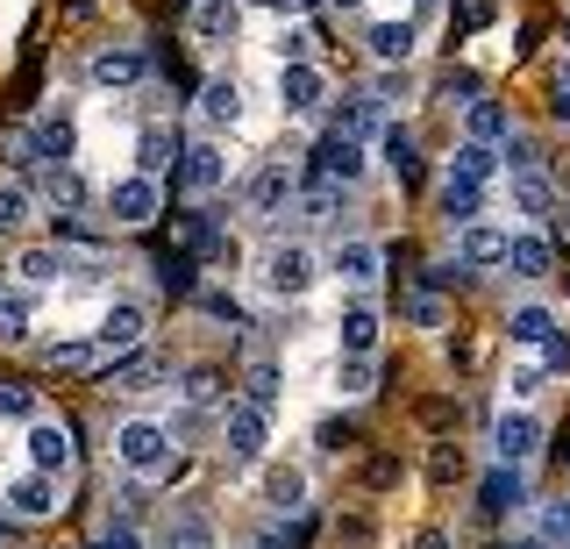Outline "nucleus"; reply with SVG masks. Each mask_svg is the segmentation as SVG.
<instances>
[{
	"label": "nucleus",
	"instance_id": "obj_1",
	"mask_svg": "<svg viewBox=\"0 0 570 549\" xmlns=\"http://www.w3.org/2000/svg\"><path fill=\"white\" fill-rule=\"evenodd\" d=\"M222 450H228V464H264V450H272V414H257L249 400H228L222 406Z\"/></svg>",
	"mask_w": 570,
	"mask_h": 549
},
{
	"label": "nucleus",
	"instance_id": "obj_2",
	"mask_svg": "<svg viewBox=\"0 0 570 549\" xmlns=\"http://www.w3.org/2000/svg\"><path fill=\"white\" fill-rule=\"evenodd\" d=\"M115 457L129 471H142V478L165 471L171 464V429H165V421H121V429H115Z\"/></svg>",
	"mask_w": 570,
	"mask_h": 549
},
{
	"label": "nucleus",
	"instance_id": "obj_3",
	"mask_svg": "<svg viewBox=\"0 0 570 549\" xmlns=\"http://www.w3.org/2000/svg\"><path fill=\"white\" fill-rule=\"evenodd\" d=\"M157 207H165V186L142 179V171H129V179L107 186V222H121V228H150Z\"/></svg>",
	"mask_w": 570,
	"mask_h": 549
},
{
	"label": "nucleus",
	"instance_id": "obj_4",
	"mask_svg": "<svg viewBox=\"0 0 570 549\" xmlns=\"http://www.w3.org/2000/svg\"><path fill=\"white\" fill-rule=\"evenodd\" d=\"M314 278L321 272H314V251H307V243H278V251L264 257V293H278V300H299Z\"/></svg>",
	"mask_w": 570,
	"mask_h": 549
},
{
	"label": "nucleus",
	"instance_id": "obj_5",
	"mask_svg": "<svg viewBox=\"0 0 570 549\" xmlns=\"http://www.w3.org/2000/svg\"><path fill=\"white\" fill-rule=\"evenodd\" d=\"M142 335H150V314H142V300H115V307L100 314L94 343L107 350V357H129V350H142Z\"/></svg>",
	"mask_w": 570,
	"mask_h": 549
},
{
	"label": "nucleus",
	"instance_id": "obj_6",
	"mask_svg": "<svg viewBox=\"0 0 570 549\" xmlns=\"http://www.w3.org/2000/svg\"><path fill=\"white\" fill-rule=\"evenodd\" d=\"M534 450H542V421H534L528 406H513V414L492 421V457L499 464H534Z\"/></svg>",
	"mask_w": 570,
	"mask_h": 549
},
{
	"label": "nucleus",
	"instance_id": "obj_7",
	"mask_svg": "<svg viewBox=\"0 0 570 549\" xmlns=\"http://www.w3.org/2000/svg\"><path fill=\"white\" fill-rule=\"evenodd\" d=\"M71 457H79V450H71V429H65V421H43V414H36V421H29V471L65 478Z\"/></svg>",
	"mask_w": 570,
	"mask_h": 549
},
{
	"label": "nucleus",
	"instance_id": "obj_8",
	"mask_svg": "<svg viewBox=\"0 0 570 549\" xmlns=\"http://www.w3.org/2000/svg\"><path fill=\"white\" fill-rule=\"evenodd\" d=\"M364 165H371L364 144H350V136H335V129L314 144V179H328V186H356V179H364Z\"/></svg>",
	"mask_w": 570,
	"mask_h": 549
},
{
	"label": "nucleus",
	"instance_id": "obj_9",
	"mask_svg": "<svg viewBox=\"0 0 570 549\" xmlns=\"http://www.w3.org/2000/svg\"><path fill=\"white\" fill-rule=\"evenodd\" d=\"M335 136H350V144H364V136H385V100L379 94H343L328 115Z\"/></svg>",
	"mask_w": 570,
	"mask_h": 549
},
{
	"label": "nucleus",
	"instance_id": "obj_10",
	"mask_svg": "<svg viewBox=\"0 0 570 549\" xmlns=\"http://www.w3.org/2000/svg\"><path fill=\"white\" fill-rule=\"evenodd\" d=\"M222 179H228L222 144H186V157H178V186H186L193 200H207V193H222Z\"/></svg>",
	"mask_w": 570,
	"mask_h": 549
},
{
	"label": "nucleus",
	"instance_id": "obj_11",
	"mask_svg": "<svg viewBox=\"0 0 570 549\" xmlns=\"http://www.w3.org/2000/svg\"><path fill=\"white\" fill-rule=\"evenodd\" d=\"M94 86H107V94H121V86H142V72H150V58H142L136 43H107V50H94Z\"/></svg>",
	"mask_w": 570,
	"mask_h": 549
},
{
	"label": "nucleus",
	"instance_id": "obj_12",
	"mask_svg": "<svg viewBox=\"0 0 570 549\" xmlns=\"http://www.w3.org/2000/svg\"><path fill=\"white\" fill-rule=\"evenodd\" d=\"M278 100H285V115H321V100H328L321 65H278Z\"/></svg>",
	"mask_w": 570,
	"mask_h": 549
},
{
	"label": "nucleus",
	"instance_id": "obj_13",
	"mask_svg": "<svg viewBox=\"0 0 570 549\" xmlns=\"http://www.w3.org/2000/svg\"><path fill=\"white\" fill-rule=\"evenodd\" d=\"M528 500V478H521V464H492L485 471V486H478V513L485 521H507L513 507Z\"/></svg>",
	"mask_w": 570,
	"mask_h": 549
},
{
	"label": "nucleus",
	"instance_id": "obj_14",
	"mask_svg": "<svg viewBox=\"0 0 570 549\" xmlns=\"http://www.w3.org/2000/svg\"><path fill=\"white\" fill-rule=\"evenodd\" d=\"M178 157H186V144H178L165 121H142V136H136V171H142V179H165V171H178Z\"/></svg>",
	"mask_w": 570,
	"mask_h": 549
},
{
	"label": "nucleus",
	"instance_id": "obj_15",
	"mask_svg": "<svg viewBox=\"0 0 570 549\" xmlns=\"http://www.w3.org/2000/svg\"><path fill=\"white\" fill-rule=\"evenodd\" d=\"M299 200V179L285 165H264L257 179H249V215L257 222H278V207H293Z\"/></svg>",
	"mask_w": 570,
	"mask_h": 549
},
{
	"label": "nucleus",
	"instance_id": "obj_16",
	"mask_svg": "<svg viewBox=\"0 0 570 549\" xmlns=\"http://www.w3.org/2000/svg\"><path fill=\"white\" fill-rule=\"evenodd\" d=\"M107 379H115V393H150L157 379H171V357L165 350H129V357H115Z\"/></svg>",
	"mask_w": 570,
	"mask_h": 549
},
{
	"label": "nucleus",
	"instance_id": "obj_17",
	"mask_svg": "<svg viewBox=\"0 0 570 549\" xmlns=\"http://www.w3.org/2000/svg\"><path fill=\"white\" fill-rule=\"evenodd\" d=\"M507 193H513V215L528 222H557V186L542 171H507Z\"/></svg>",
	"mask_w": 570,
	"mask_h": 549
},
{
	"label": "nucleus",
	"instance_id": "obj_18",
	"mask_svg": "<svg viewBox=\"0 0 570 549\" xmlns=\"http://www.w3.org/2000/svg\"><path fill=\"white\" fill-rule=\"evenodd\" d=\"M8 513H14V521H43V513H58V486H50L43 471L14 478V486H8Z\"/></svg>",
	"mask_w": 570,
	"mask_h": 549
},
{
	"label": "nucleus",
	"instance_id": "obj_19",
	"mask_svg": "<svg viewBox=\"0 0 570 549\" xmlns=\"http://www.w3.org/2000/svg\"><path fill=\"white\" fill-rule=\"evenodd\" d=\"M236 29H243V0H200L193 8V37L200 43H236Z\"/></svg>",
	"mask_w": 570,
	"mask_h": 549
},
{
	"label": "nucleus",
	"instance_id": "obj_20",
	"mask_svg": "<svg viewBox=\"0 0 570 549\" xmlns=\"http://www.w3.org/2000/svg\"><path fill=\"white\" fill-rule=\"evenodd\" d=\"M335 335H343V357H371V350H379V307H371V300H356V307H343V322H335Z\"/></svg>",
	"mask_w": 570,
	"mask_h": 549
},
{
	"label": "nucleus",
	"instance_id": "obj_21",
	"mask_svg": "<svg viewBox=\"0 0 570 549\" xmlns=\"http://www.w3.org/2000/svg\"><path fill=\"white\" fill-rule=\"evenodd\" d=\"M200 121L207 129H236L243 121V86L236 79H207L200 86Z\"/></svg>",
	"mask_w": 570,
	"mask_h": 549
},
{
	"label": "nucleus",
	"instance_id": "obj_22",
	"mask_svg": "<svg viewBox=\"0 0 570 549\" xmlns=\"http://www.w3.org/2000/svg\"><path fill=\"white\" fill-rule=\"evenodd\" d=\"M507 264H513V278H549V264H557V251H549V236H534V228H521V236H507Z\"/></svg>",
	"mask_w": 570,
	"mask_h": 549
},
{
	"label": "nucleus",
	"instance_id": "obj_23",
	"mask_svg": "<svg viewBox=\"0 0 570 549\" xmlns=\"http://www.w3.org/2000/svg\"><path fill=\"white\" fill-rule=\"evenodd\" d=\"M335 278H343V286H371V278L385 272V251L379 243H343V251H335V264H328Z\"/></svg>",
	"mask_w": 570,
	"mask_h": 549
},
{
	"label": "nucleus",
	"instance_id": "obj_24",
	"mask_svg": "<svg viewBox=\"0 0 570 549\" xmlns=\"http://www.w3.org/2000/svg\"><path fill=\"white\" fill-rule=\"evenodd\" d=\"M478 215H485V186H471V179H456V171H450V179H442V222L471 228Z\"/></svg>",
	"mask_w": 570,
	"mask_h": 549
},
{
	"label": "nucleus",
	"instance_id": "obj_25",
	"mask_svg": "<svg viewBox=\"0 0 570 549\" xmlns=\"http://www.w3.org/2000/svg\"><path fill=\"white\" fill-rule=\"evenodd\" d=\"M264 507H272V513H299V507H307V471L272 464V471H264Z\"/></svg>",
	"mask_w": 570,
	"mask_h": 549
},
{
	"label": "nucleus",
	"instance_id": "obj_26",
	"mask_svg": "<svg viewBox=\"0 0 570 549\" xmlns=\"http://www.w3.org/2000/svg\"><path fill=\"white\" fill-rule=\"evenodd\" d=\"M414 29H406V22H371L364 29V50H371V58H379V65H406V58H414Z\"/></svg>",
	"mask_w": 570,
	"mask_h": 549
},
{
	"label": "nucleus",
	"instance_id": "obj_27",
	"mask_svg": "<svg viewBox=\"0 0 570 549\" xmlns=\"http://www.w3.org/2000/svg\"><path fill=\"white\" fill-rule=\"evenodd\" d=\"M379 157L392 165V179H400V186H414V179H421V150H414V136H406L400 121H385V136H379Z\"/></svg>",
	"mask_w": 570,
	"mask_h": 549
},
{
	"label": "nucleus",
	"instance_id": "obj_28",
	"mask_svg": "<svg viewBox=\"0 0 570 549\" xmlns=\"http://www.w3.org/2000/svg\"><path fill=\"white\" fill-rule=\"evenodd\" d=\"M463 129H471V144H507V136H513V121H507V108H499V100H485V94H478L471 100V108H463Z\"/></svg>",
	"mask_w": 570,
	"mask_h": 549
},
{
	"label": "nucleus",
	"instance_id": "obj_29",
	"mask_svg": "<svg viewBox=\"0 0 570 549\" xmlns=\"http://www.w3.org/2000/svg\"><path fill=\"white\" fill-rule=\"evenodd\" d=\"M14 272H22V286H58V272H71L58 243H36V251L14 257Z\"/></svg>",
	"mask_w": 570,
	"mask_h": 549
},
{
	"label": "nucleus",
	"instance_id": "obj_30",
	"mask_svg": "<svg viewBox=\"0 0 570 549\" xmlns=\"http://www.w3.org/2000/svg\"><path fill=\"white\" fill-rule=\"evenodd\" d=\"M507 335H513V343H534V350H542V343H557V314L528 300V307H513V314H507Z\"/></svg>",
	"mask_w": 570,
	"mask_h": 549
},
{
	"label": "nucleus",
	"instance_id": "obj_31",
	"mask_svg": "<svg viewBox=\"0 0 570 549\" xmlns=\"http://www.w3.org/2000/svg\"><path fill=\"white\" fill-rule=\"evenodd\" d=\"M29 314H36V293L29 286H0V343H22Z\"/></svg>",
	"mask_w": 570,
	"mask_h": 549
},
{
	"label": "nucleus",
	"instance_id": "obj_32",
	"mask_svg": "<svg viewBox=\"0 0 570 549\" xmlns=\"http://www.w3.org/2000/svg\"><path fill=\"white\" fill-rule=\"evenodd\" d=\"M463 264H507V228L471 222L463 228Z\"/></svg>",
	"mask_w": 570,
	"mask_h": 549
},
{
	"label": "nucleus",
	"instance_id": "obj_33",
	"mask_svg": "<svg viewBox=\"0 0 570 549\" xmlns=\"http://www.w3.org/2000/svg\"><path fill=\"white\" fill-rule=\"evenodd\" d=\"M499 165H507V157H499L492 144H463V150L450 157V171H456V179H471V186H485V179H499Z\"/></svg>",
	"mask_w": 570,
	"mask_h": 549
},
{
	"label": "nucleus",
	"instance_id": "obj_34",
	"mask_svg": "<svg viewBox=\"0 0 570 549\" xmlns=\"http://www.w3.org/2000/svg\"><path fill=\"white\" fill-rule=\"evenodd\" d=\"M335 393H343V400H371V393H379V364H371V357H343V364H335Z\"/></svg>",
	"mask_w": 570,
	"mask_h": 549
},
{
	"label": "nucleus",
	"instance_id": "obj_35",
	"mask_svg": "<svg viewBox=\"0 0 570 549\" xmlns=\"http://www.w3.org/2000/svg\"><path fill=\"white\" fill-rule=\"evenodd\" d=\"M343 193H350V186L314 179L307 193H299V222H335V215H343Z\"/></svg>",
	"mask_w": 570,
	"mask_h": 549
},
{
	"label": "nucleus",
	"instance_id": "obj_36",
	"mask_svg": "<svg viewBox=\"0 0 570 549\" xmlns=\"http://www.w3.org/2000/svg\"><path fill=\"white\" fill-rule=\"evenodd\" d=\"M100 357H107V350L94 343V335H86V343H50V350H43V364H50V371H94Z\"/></svg>",
	"mask_w": 570,
	"mask_h": 549
},
{
	"label": "nucleus",
	"instance_id": "obj_37",
	"mask_svg": "<svg viewBox=\"0 0 570 549\" xmlns=\"http://www.w3.org/2000/svg\"><path fill=\"white\" fill-rule=\"evenodd\" d=\"M165 549H214V521L207 513H178L165 528Z\"/></svg>",
	"mask_w": 570,
	"mask_h": 549
},
{
	"label": "nucleus",
	"instance_id": "obj_38",
	"mask_svg": "<svg viewBox=\"0 0 570 549\" xmlns=\"http://www.w3.org/2000/svg\"><path fill=\"white\" fill-rule=\"evenodd\" d=\"M193 272H200V264H193L186 251L157 257V278H165V293H178V300H193V293H200V286H193Z\"/></svg>",
	"mask_w": 570,
	"mask_h": 549
},
{
	"label": "nucleus",
	"instance_id": "obj_39",
	"mask_svg": "<svg viewBox=\"0 0 570 549\" xmlns=\"http://www.w3.org/2000/svg\"><path fill=\"white\" fill-rule=\"evenodd\" d=\"M243 400L257 406V414H272V406H278V364H257V371H249V379H243Z\"/></svg>",
	"mask_w": 570,
	"mask_h": 549
},
{
	"label": "nucleus",
	"instance_id": "obj_40",
	"mask_svg": "<svg viewBox=\"0 0 570 549\" xmlns=\"http://www.w3.org/2000/svg\"><path fill=\"white\" fill-rule=\"evenodd\" d=\"M400 314H406V322H414V329H442V293H428V286H414V293L400 300Z\"/></svg>",
	"mask_w": 570,
	"mask_h": 549
},
{
	"label": "nucleus",
	"instance_id": "obj_41",
	"mask_svg": "<svg viewBox=\"0 0 570 549\" xmlns=\"http://www.w3.org/2000/svg\"><path fill=\"white\" fill-rule=\"evenodd\" d=\"M0 421H36V385L0 379Z\"/></svg>",
	"mask_w": 570,
	"mask_h": 549
},
{
	"label": "nucleus",
	"instance_id": "obj_42",
	"mask_svg": "<svg viewBox=\"0 0 570 549\" xmlns=\"http://www.w3.org/2000/svg\"><path fill=\"white\" fill-rule=\"evenodd\" d=\"M50 207H65V215H71V207H79L86 200V179H79V171H71V165H58V171H50Z\"/></svg>",
	"mask_w": 570,
	"mask_h": 549
},
{
	"label": "nucleus",
	"instance_id": "obj_43",
	"mask_svg": "<svg viewBox=\"0 0 570 549\" xmlns=\"http://www.w3.org/2000/svg\"><path fill=\"white\" fill-rule=\"evenodd\" d=\"M542 542L570 549V500H542Z\"/></svg>",
	"mask_w": 570,
	"mask_h": 549
},
{
	"label": "nucleus",
	"instance_id": "obj_44",
	"mask_svg": "<svg viewBox=\"0 0 570 549\" xmlns=\"http://www.w3.org/2000/svg\"><path fill=\"white\" fill-rule=\"evenodd\" d=\"M193 307H200V314H214V322H228V329H243V307H236V293H193Z\"/></svg>",
	"mask_w": 570,
	"mask_h": 549
},
{
	"label": "nucleus",
	"instance_id": "obj_45",
	"mask_svg": "<svg viewBox=\"0 0 570 549\" xmlns=\"http://www.w3.org/2000/svg\"><path fill=\"white\" fill-rule=\"evenodd\" d=\"M14 222H29V186L22 179L0 186V228H14Z\"/></svg>",
	"mask_w": 570,
	"mask_h": 549
},
{
	"label": "nucleus",
	"instance_id": "obj_46",
	"mask_svg": "<svg viewBox=\"0 0 570 549\" xmlns=\"http://www.w3.org/2000/svg\"><path fill=\"white\" fill-rule=\"evenodd\" d=\"M314 442H321V450H350V442H356V421H350V414H328V421L314 429Z\"/></svg>",
	"mask_w": 570,
	"mask_h": 549
},
{
	"label": "nucleus",
	"instance_id": "obj_47",
	"mask_svg": "<svg viewBox=\"0 0 570 549\" xmlns=\"http://www.w3.org/2000/svg\"><path fill=\"white\" fill-rule=\"evenodd\" d=\"M278 65H314V37H307V29H285V37H278Z\"/></svg>",
	"mask_w": 570,
	"mask_h": 549
},
{
	"label": "nucleus",
	"instance_id": "obj_48",
	"mask_svg": "<svg viewBox=\"0 0 570 549\" xmlns=\"http://www.w3.org/2000/svg\"><path fill=\"white\" fill-rule=\"evenodd\" d=\"M186 400L193 406H214V400H222V379H214V371H193V379H186Z\"/></svg>",
	"mask_w": 570,
	"mask_h": 549
},
{
	"label": "nucleus",
	"instance_id": "obj_49",
	"mask_svg": "<svg viewBox=\"0 0 570 549\" xmlns=\"http://www.w3.org/2000/svg\"><path fill=\"white\" fill-rule=\"evenodd\" d=\"M406 86H414V79H406V65H400V72H392V65H385V72H379V86H371V94H379V100H406Z\"/></svg>",
	"mask_w": 570,
	"mask_h": 549
},
{
	"label": "nucleus",
	"instance_id": "obj_50",
	"mask_svg": "<svg viewBox=\"0 0 570 549\" xmlns=\"http://www.w3.org/2000/svg\"><path fill=\"white\" fill-rule=\"evenodd\" d=\"M94 549H142V536H136V521H115V528H107V536H100Z\"/></svg>",
	"mask_w": 570,
	"mask_h": 549
},
{
	"label": "nucleus",
	"instance_id": "obj_51",
	"mask_svg": "<svg viewBox=\"0 0 570 549\" xmlns=\"http://www.w3.org/2000/svg\"><path fill=\"white\" fill-rule=\"evenodd\" d=\"M414 549H450V536H442V528H428V536H421Z\"/></svg>",
	"mask_w": 570,
	"mask_h": 549
},
{
	"label": "nucleus",
	"instance_id": "obj_52",
	"mask_svg": "<svg viewBox=\"0 0 570 549\" xmlns=\"http://www.w3.org/2000/svg\"><path fill=\"white\" fill-rule=\"evenodd\" d=\"M507 549H549V542L542 536H521V542H507Z\"/></svg>",
	"mask_w": 570,
	"mask_h": 549
},
{
	"label": "nucleus",
	"instance_id": "obj_53",
	"mask_svg": "<svg viewBox=\"0 0 570 549\" xmlns=\"http://www.w3.org/2000/svg\"><path fill=\"white\" fill-rule=\"evenodd\" d=\"M249 8H293V0H249Z\"/></svg>",
	"mask_w": 570,
	"mask_h": 549
},
{
	"label": "nucleus",
	"instance_id": "obj_54",
	"mask_svg": "<svg viewBox=\"0 0 570 549\" xmlns=\"http://www.w3.org/2000/svg\"><path fill=\"white\" fill-rule=\"evenodd\" d=\"M328 8H343V14H350V8H364V0H328Z\"/></svg>",
	"mask_w": 570,
	"mask_h": 549
},
{
	"label": "nucleus",
	"instance_id": "obj_55",
	"mask_svg": "<svg viewBox=\"0 0 570 549\" xmlns=\"http://www.w3.org/2000/svg\"><path fill=\"white\" fill-rule=\"evenodd\" d=\"M257 549H285V542H278V536H264V542H257Z\"/></svg>",
	"mask_w": 570,
	"mask_h": 549
},
{
	"label": "nucleus",
	"instance_id": "obj_56",
	"mask_svg": "<svg viewBox=\"0 0 570 549\" xmlns=\"http://www.w3.org/2000/svg\"><path fill=\"white\" fill-rule=\"evenodd\" d=\"M414 8H435V0H414Z\"/></svg>",
	"mask_w": 570,
	"mask_h": 549
},
{
	"label": "nucleus",
	"instance_id": "obj_57",
	"mask_svg": "<svg viewBox=\"0 0 570 549\" xmlns=\"http://www.w3.org/2000/svg\"><path fill=\"white\" fill-rule=\"evenodd\" d=\"M563 100H570V79H563Z\"/></svg>",
	"mask_w": 570,
	"mask_h": 549
},
{
	"label": "nucleus",
	"instance_id": "obj_58",
	"mask_svg": "<svg viewBox=\"0 0 570 549\" xmlns=\"http://www.w3.org/2000/svg\"><path fill=\"white\" fill-rule=\"evenodd\" d=\"M193 8H200V0H193Z\"/></svg>",
	"mask_w": 570,
	"mask_h": 549
},
{
	"label": "nucleus",
	"instance_id": "obj_59",
	"mask_svg": "<svg viewBox=\"0 0 570 549\" xmlns=\"http://www.w3.org/2000/svg\"><path fill=\"white\" fill-rule=\"evenodd\" d=\"M563 228H570V222H563Z\"/></svg>",
	"mask_w": 570,
	"mask_h": 549
}]
</instances>
